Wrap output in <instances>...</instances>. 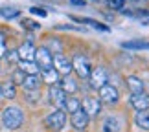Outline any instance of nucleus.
<instances>
[{"label": "nucleus", "mask_w": 149, "mask_h": 132, "mask_svg": "<svg viewBox=\"0 0 149 132\" xmlns=\"http://www.w3.org/2000/svg\"><path fill=\"white\" fill-rule=\"evenodd\" d=\"M35 64L39 66V70H41V72L54 68V55L50 53L48 48L41 46V48L35 50Z\"/></svg>", "instance_id": "obj_2"}, {"label": "nucleus", "mask_w": 149, "mask_h": 132, "mask_svg": "<svg viewBox=\"0 0 149 132\" xmlns=\"http://www.w3.org/2000/svg\"><path fill=\"white\" fill-rule=\"evenodd\" d=\"M20 70L26 75H39V72H41L35 62H26V61H20Z\"/></svg>", "instance_id": "obj_20"}, {"label": "nucleus", "mask_w": 149, "mask_h": 132, "mask_svg": "<svg viewBox=\"0 0 149 132\" xmlns=\"http://www.w3.org/2000/svg\"><path fill=\"white\" fill-rule=\"evenodd\" d=\"M54 66H55V72L57 73H65V75H70L72 72V61L65 57L63 53H57L54 57Z\"/></svg>", "instance_id": "obj_10"}, {"label": "nucleus", "mask_w": 149, "mask_h": 132, "mask_svg": "<svg viewBox=\"0 0 149 132\" xmlns=\"http://www.w3.org/2000/svg\"><path fill=\"white\" fill-rule=\"evenodd\" d=\"M48 95H50V103L57 108V110H63V108H65V103H66V97H68V95L63 92L61 86H57V84H52Z\"/></svg>", "instance_id": "obj_5"}, {"label": "nucleus", "mask_w": 149, "mask_h": 132, "mask_svg": "<svg viewBox=\"0 0 149 132\" xmlns=\"http://www.w3.org/2000/svg\"><path fill=\"white\" fill-rule=\"evenodd\" d=\"M88 81H90V86H92L94 90H100L101 86H105V84H107V72L103 70L101 66L94 68V70H90Z\"/></svg>", "instance_id": "obj_6"}, {"label": "nucleus", "mask_w": 149, "mask_h": 132, "mask_svg": "<svg viewBox=\"0 0 149 132\" xmlns=\"http://www.w3.org/2000/svg\"><path fill=\"white\" fill-rule=\"evenodd\" d=\"M107 4L111 6L112 9H122L123 8V0H107Z\"/></svg>", "instance_id": "obj_27"}, {"label": "nucleus", "mask_w": 149, "mask_h": 132, "mask_svg": "<svg viewBox=\"0 0 149 132\" xmlns=\"http://www.w3.org/2000/svg\"><path fill=\"white\" fill-rule=\"evenodd\" d=\"M72 4H76V6H85V0H70Z\"/></svg>", "instance_id": "obj_30"}, {"label": "nucleus", "mask_w": 149, "mask_h": 132, "mask_svg": "<svg viewBox=\"0 0 149 132\" xmlns=\"http://www.w3.org/2000/svg\"><path fill=\"white\" fill-rule=\"evenodd\" d=\"M22 26H24V28H28V30H37V28H39V24H37V22H33V20H30V19L22 20Z\"/></svg>", "instance_id": "obj_28"}, {"label": "nucleus", "mask_w": 149, "mask_h": 132, "mask_svg": "<svg viewBox=\"0 0 149 132\" xmlns=\"http://www.w3.org/2000/svg\"><path fill=\"white\" fill-rule=\"evenodd\" d=\"M88 116L85 114L81 108L79 110H76L72 114V125H74V129H77V130H83V129H87V125H88Z\"/></svg>", "instance_id": "obj_12"}, {"label": "nucleus", "mask_w": 149, "mask_h": 132, "mask_svg": "<svg viewBox=\"0 0 149 132\" xmlns=\"http://www.w3.org/2000/svg\"><path fill=\"white\" fill-rule=\"evenodd\" d=\"M79 132H83V130H79Z\"/></svg>", "instance_id": "obj_31"}, {"label": "nucleus", "mask_w": 149, "mask_h": 132, "mask_svg": "<svg viewBox=\"0 0 149 132\" xmlns=\"http://www.w3.org/2000/svg\"><path fill=\"white\" fill-rule=\"evenodd\" d=\"M30 11L33 15H39V17H46V11L44 9H39V8H30Z\"/></svg>", "instance_id": "obj_29"}, {"label": "nucleus", "mask_w": 149, "mask_h": 132, "mask_svg": "<svg viewBox=\"0 0 149 132\" xmlns=\"http://www.w3.org/2000/svg\"><path fill=\"white\" fill-rule=\"evenodd\" d=\"M118 99H120V94H118L116 86H112V84H105V86L100 88V101L112 105V103H116Z\"/></svg>", "instance_id": "obj_9"}, {"label": "nucleus", "mask_w": 149, "mask_h": 132, "mask_svg": "<svg viewBox=\"0 0 149 132\" xmlns=\"http://www.w3.org/2000/svg\"><path fill=\"white\" fill-rule=\"evenodd\" d=\"M72 20L87 22V24H90L92 28H98V30H101V31H109V28H107V26H103V24H100V22H96V20H92V19H77V17H72Z\"/></svg>", "instance_id": "obj_24"}, {"label": "nucleus", "mask_w": 149, "mask_h": 132, "mask_svg": "<svg viewBox=\"0 0 149 132\" xmlns=\"http://www.w3.org/2000/svg\"><path fill=\"white\" fill-rule=\"evenodd\" d=\"M24 77H26V73L19 68V70L13 72V79H11V81H13L15 84H22V83H24Z\"/></svg>", "instance_id": "obj_25"}, {"label": "nucleus", "mask_w": 149, "mask_h": 132, "mask_svg": "<svg viewBox=\"0 0 149 132\" xmlns=\"http://www.w3.org/2000/svg\"><path fill=\"white\" fill-rule=\"evenodd\" d=\"M35 46H33L31 41H26L24 44L19 46L17 50V55H19L20 61H26V62H35Z\"/></svg>", "instance_id": "obj_8"}, {"label": "nucleus", "mask_w": 149, "mask_h": 132, "mask_svg": "<svg viewBox=\"0 0 149 132\" xmlns=\"http://www.w3.org/2000/svg\"><path fill=\"white\" fill-rule=\"evenodd\" d=\"M0 95L6 99H15L17 97V84L13 81H6L4 84H0Z\"/></svg>", "instance_id": "obj_13"}, {"label": "nucleus", "mask_w": 149, "mask_h": 132, "mask_svg": "<svg viewBox=\"0 0 149 132\" xmlns=\"http://www.w3.org/2000/svg\"><path fill=\"white\" fill-rule=\"evenodd\" d=\"M134 123H136V127H138V129H142V130H149V112H147V110H144V112H136Z\"/></svg>", "instance_id": "obj_16"}, {"label": "nucleus", "mask_w": 149, "mask_h": 132, "mask_svg": "<svg viewBox=\"0 0 149 132\" xmlns=\"http://www.w3.org/2000/svg\"><path fill=\"white\" fill-rule=\"evenodd\" d=\"M8 55V48H6V37H4V33L0 31V59L2 57Z\"/></svg>", "instance_id": "obj_26"}, {"label": "nucleus", "mask_w": 149, "mask_h": 132, "mask_svg": "<svg viewBox=\"0 0 149 132\" xmlns=\"http://www.w3.org/2000/svg\"><path fill=\"white\" fill-rule=\"evenodd\" d=\"M127 86L131 90V94H138V92H144V81L138 79L136 75H129L127 77Z\"/></svg>", "instance_id": "obj_15"}, {"label": "nucleus", "mask_w": 149, "mask_h": 132, "mask_svg": "<svg viewBox=\"0 0 149 132\" xmlns=\"http://www.w3.org/2000/svg\"><path fill=\"white\" fill-rule=\"evenodd\" d=\"M42 73V81L44 83H48L50 84V86H52V84H55L57 81H59V73H57L55 72V68H50V70H44V72H41Z\"/></svg>", "instance_id": "obj_19"}, {"label": "nucleus", "mask_w": 149, "mask_h": 132, "mask_svg": "<svg viewBox=\"0 0 149 132\" xmlns=\"http://www.w3.org/2000/svg\"><path fill=\"white\" fill-rule=\"evenodd\" d=\"M81 108V103H79L76 97H66V103H65V108L63 110H68L70 114H74L76 110H79Z\"/></svg>", "instance_id": "obj_23"}, {"label": "nucleus", "mask_w": 149, "mask_h": 132, "mask_svg": "<svg viewBox=\"0 0 149 132\" xmlns=\"http://www.w3.org/2000/svg\"><path fill=\"white\" fill-rule=\"evenodd\" d=\"M41 81H42V79L39 77V75H26L22 86H24L26 90H30V92H35V90L41 88Z\"/></svg>", "instance_id": "obj_14"}, {"label": "nucleus", "mask_w": 149, "mask_h": 132, "mask_svg": "<svg viewBox=\"0 0 149 132\" xmlns=\"http://www.w3.org/2000/svg\"><path fill=\"white\" fill-rule=\"evenodd\" d=\"M123 50H147L149 51V42L147 41H129V42H122Z\"/></svg>", "instance_id": "obj_18"}, {"label": "nucleus", "mask_w": 149, "mask_h": 132, "mask_svg": "<svg viewBox=\"0 0 149 132\" xmlns=\"http://www.w3.org/2000/svg\"><path fill=\"white\" fill-rule=\"evenodd\" d=\"M72 70H76V73L81 79H85V77H88L90 75V62H88V59L85 55H81V53H77L76 57H74V61H72Z\"/></svg>", "instance_id": "obj_4"}, {"label": "nucleus", "mask_w": 149, "mask_h": 132, "mask_svg": "<svg viewBox=\"0 0 149 132\" xmlns=\"http://www.w3.org/2000/svg\"><path fill=\"white\" fill-rule=\"evenodd\" d=\"M81 110L87 114V116H98L101 112V101L98 97H85L83 103H81Z\"/></svg>", "instance_id": "obj_7"}, {"label": "nucleus", "mask_w": 149, "mask_h": 132, "mask_svg": "<svg viewBox=\"0 0 149 132\" xmlns=\"http://www.w3.org/2000/svg\"><path fill=\"white\" fill-rule=\"evenodd\" d=\"M131 105L136 112H144L149 108V94L146 92H138V94H133L131 95Z\"/></svg>", "instance_id": "obj_11"}, {"label": "nucleus", "mask_w": 149, "mask_h": 132, "mask_svg": "<svg viewBox=\"0 0 149 132\" xmlns=\"http://www.w3.org/2000/svg\"><path fill=\"white\" fill-rule=\"evenodd\" d=\"M0 97H2V95H0Z\"/></svg>", "instance_id": "obj_32"}, {"label": "nucleus", "mask_w": 149, "mask_h": 132, "mask_svg": "<svg viewBox=\"0 0 149 132\" xmlns=\"http://www.w3.org/2000/svg\"><path fill=\"white\" fill-rule=\"evenodd\" d=\"M61 88H63V92H65V94H66V92H68V94H74V92L77 90V84H76V81H72V79L66 75V77L61 81Z\"/></svg>", "instance_id": "obj_22"}, {"label": "nucleus", "mask_w": 149, "mask_h": 132, "mask_svg": "<svg viewBox=\"0 0 149 132\" xmlns=\"http://www.w3.org/2000/svg\"><path fill=\"white\" fill-rule=\"evenodd\" d=\"M24 123V112L19 106H8L2 112V125L9 130H17Z\"/></svg>", "instance_id": "obj_1"}, {"label": "nucleus", "mask_w": 149, "mask_h": 132, "mask_svg": "<svg viewBox=\"0 0 149 132\" xmlns=\"http://www.w3.org/2000/svg\"><path fill=\"white\" fill-rule=\"evenodd\" d=\"M0 15H2L4 19L11 20V19H17V17L20 15V11L17 9V8H11V6H6V8H0Z\"/></svg>", "instance_id": "obj_21"}, {"label": "nucleus", "mask_w": 149, "mask_h": 132, "mask_svg": "<svg viewBox=\"0 0 149 132\" xmlns=\"http://www.w3.org/2000/svg\"><path fill=\"white\" fill-rule=\"evenodd\" d=\"M120 129V119L116 116H109L105 121H103V130L105 132H118Z\"/></svg>", "instance_id": "obj_17"}, {"label": "nucleus", "mask_w": 149, "mask_h": 132, "mask_svg": "<svg viewBox=\"0 0 149 132\" xmlns=\"http://www.w3.org/2000/svg\"><path fill=\"white\" fill-rule=\"evenodd\" d=\"M44 125H46L48 129H52V130H61L66 125V114H65V110H54L50 116H46Z\"/></svg>", "instance_id": "obj_3"}]
</instances>
